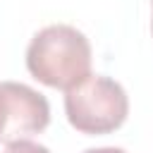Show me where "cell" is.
<instances>
[{"mask_svg":"<svg viewBox=\"0 0 153 153\" xmlns=\"http://www.w3.org/2000/svg\"><path fill=\"white\" fill-rule=\"evenodd\" d=\"M26 69L41 84L67 91L91 74V43L69 24H50L33 33L26 48Z\"/></svg>","mask_w":153,"mask_h":153,"instance_id":"cell-1","label":"cell"},{"mask_svg":"<svg viewBox=\"0 0 153 153\" xmlns=\"http://www.w3.org/2000/svg\"><path fill=\"white\" fill-rule=\"evenodd\" d=\"M65 112L76 131L100 136L124 124L129 115V98L115 79L88 74L65 91Z\"/></svg>","mask_w":153,"mask_h":153,"instance_id":"cell-2","label":"cell"},{"mask_svg":"<svg viewBox=\"0 0 153 153\" xmlns=\"http://www.w3.org/2000/svg\"><path fill=\"white\" fill-rule=\"evenodd\" d=\"M50 124L45 96L26 84L0 81V141L12 143L41 134Z\"/></svg>","mask_w":153,"mask_h":153,"instance_id":"cell-3","label":"cell"},{"mask_svg":"<svg viewBox=\"0 0 153 153\" xmlns=\"http://www.w3.org/2000/svg\"><path fill=\"white\" fill-rule=\"evenodd\" d=\"M2 153H50L45 146L31 141V139H19V141H12V143H5V151Z\"/></svg>","mask_w":153,"mask_h":153,"instance_id":"cell-4","label":"cell"},{"mask_svg":"<svg viewBox=\"0 0 153 153\" xmlns=\"http://www.w3.org/2000/svg\"><path fill=\"white\" fill-rule=\"evenodd\" d=\"M84 153H127L124 148H117V146H100V148H88Z\"/></svg>","mask_w":153,"mask_h":153,"instance_id":"cell-5","label":"cell"},{"mask_svg":"<svg viewBox=\"0 0 153 153\" xmlns=\"http://www.w3.org/2000/svg\"><path fill=\"white\" fill-rule=\"evenodd\" d=\"M151 26H153V24H151Z\"/></svg>","mask_w":153,"mask_h":153,"instance_id":"cell-6","label":"cell"}]
</instances>
